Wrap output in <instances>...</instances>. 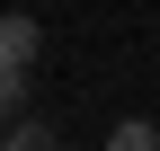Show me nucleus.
I'll return each instance as SVG.
<instances>
[{
    "mask_svg": "<svg viewBox=\"0 0 160 151\" xmlns=\"http://www.w3.org/2000/svg\"><path fill=\"white\" fill-rule=\"evenodd\" d=\"M0 53L9 62H36V18H0Z\"/></svg>",
    "mask_w": 160,
    "mask_h": 151,
    "instance_id": "nucleus-1",
    "label": "nucleus"
},
{
    "mask_svg": "<svg viewBox=\"0 0 160 151\" xmlns=\"http://www.w3.org/2000/svg\"><path fill=\"white\" fill-rule=\"evenodd\" d=\"M18 89H27V62H9V53H0V116L18 107Z\"/></svg>",
    "mask_w": 160,
    "mask_h": 151,
    "instance_id": "nucleus-2",
    "label": "nucleus"
}]
</instances>
